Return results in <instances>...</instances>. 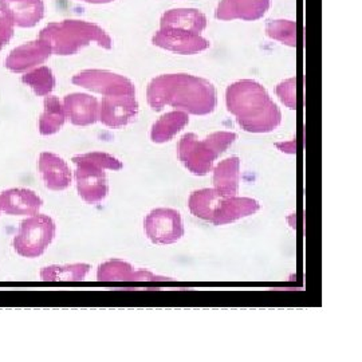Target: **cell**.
Instances as JSON below:
<instances>
[{"label":"cell","instance_id":"1","mask_svg":"<svg viewBox=\"0 0 362 362\" xmlns=\"http://www.w3.org/2000/svg\"><path fill=\"white\" fill-rule=\"evenodd\" d=\"M146 101L153 112L170 106L194 116H207L218 106L215 86L206 78L191 74H163L146 88Z\"/></svg>","mask_w":362,"mask_h":362},{"label":"cell","instance_id":"2","mask_svg":"<svg viewBox=\"0 0 362 362\" xmlns=\"http://www.w3.org/2000/svg\"><path fill=\"white\" fill-rule=\"evenodd\" d=\"M227 110L248 133H270L282 122L278 105L262 83L254 79H240L226 91Z\"/></svg>","mask_w":362,"mask_h":362},{"label":"cell","instance_id":"3","mask_svg":"<svg viewBox=\"0 0 362 362\" xmlns=\"http://www.w3.org/2000/svg\"><path fill=\"white\" fill-rule=\"evenodd\" d=\"M39 38L49 42L52 54L61 57L74 55L91 43L104 50H110L113 46V40L103 27L81 19L50 23L39 33Z\"/></svg>","mask_w":362,"mask_h":362},{"label":"cell","instance_id":"4","mask_svg":"<svg viewBox=\"0 0 362 362\" xmlns=\"http://www.w3.org/2000/svg\"><path fill=\"white\" fill-rule=\"evenodd\" d=\"M188 208L199 219L214 226H224L257 214L260 204L255 199L223 196L214 188H206L191 194Z\"/></svg>","mask_w":362,"mask_h":362},{"label":"cell","instance_id":"5","mask_svg":"<svg viewBox=\"0 0 362 362\" xmlns=\"http://www.w3.org/2000/svg\"><path fill=\"white\" fill-rule=\"evenodd\" d=\"M74 179L81 199L88 204H98L109 194L105 170H119L122 163L115 156L104 152H89L74 156Z\"/></svg>","mask_w":362,"mask_h":362},{"label":"cell","instance_id":"6","mask_svg":"<svg viewBox=\"0 0 362 362\" xmlns=\"http://www.w3.org/2000/svg\"><path fill=\"white\" fill-rule=\"evenodd\" d=\"M238 139L233 132H215L200 140L194 133H187L177 143L181 164L196 176H206L214 168L215 160Z\"/></svg>","mask_w":362,"mask_h":362},{"label":"cell","instance_id":"7","mask_svg":"<svg viewBox=\"0 0 362 362\" xmlns=\"http://www.w3.org/2000/svg\"><path fill=\"white\" fill-rule=\"evenodd\" d=\"M55 233V221L49 215L38 212L21 223L19 231L13 238V250L23 258H39L52 245Z\"/></svg>","mask_w":362,"mask_h":362},{"label":"cell","instance_id":"8","mask_svg":"<svg viewBox=\"0 0 362 362\" xmlns=\"http://www.w3.org/2000/svg\"><path fill=\"white\" fill-rule=\"evenodd\" d=\"M71 82L76 86L98 93L104 97L136 95V86L129 78L124 77L121 74H117L109 70H98V69L82 70L71 78Z\"/></svg>","mask_w":362,"mask_h":362},{"label":"cell","instance_id":"9","mask_svg":"<svg viewBox=\"0 0 362 362\" xmlns=\"http://www.w3.org/2000/svg\"><path fill=\"white\" fill-rule=\"evenodd\" d=\"M144 230L155 245H173L184 236V226L179 211L173 208H156L144 220Z\"/></svg>","mask_w":362,"mask_h":362},{"label":"cell","instance_id":"10","mask_svg":"<svg viewBox=\"0 0 362 362\" xmlns=\"http://www.w3.org/2000/svg\"><path fill=\"white\" fill-rule=\"evenodd\" d=\"M152 43L167 52L181 55H194L206 52L211 43L202 34H196L179 28H158L152 37Z\"/></svg>","mask_w":362,"mask_h":362},{"label":"cell","instance_id":"11","mask_svg":"<svg viewBox=\"0 0 362 362\" xmlns=\"http://www.w3.org/2000/svg\"><path fill=\"white\" fill-rule=\"evenodd\" d=\"M52 46L45 39L30 40L22 46H18L6 58L4 65L13 73H27L38 66L47 62L52 57Z\"/></svg>","mask_w":362,"mask_h":362},{"label":"cell","instance_id":"12","mask_svg":"<svg viewBox=\"0 0 362 362\" xmlns=\"http://www.w3.org/2000/svg\"><path fill=\"white\" fill-rule=\"evenodd\" d=\"M139 115L136 95H110L100 103V121L107 128H124Z\"/></svg>","mask_w":362,"mask_h":362},{"label":"cell","instance_id":"13","mask_svg":"<svg viewBox=\"0 0 362 362\" xmlns=\"http://www.w3.org/2000/svg\"><path fill=\"white\" fill-rule=\"evenodd\" d=\"M272 8V0H220L215 11L219 21H246L262 19Z\"/></svg>","mask_w":362,"mask_h":362},{"label":"cell","instance_id":"14","mask_svg":"<svg viewBox=\"0 0 362 362\" xmlns=\"http://www.w3.org/2000/svg\"><path fill=\"white\" fill-rule=\"evenodd\" d=\"M0 11L13 26L31 28L45 18L43 0H0Z\"/></svg>","mask_w":362,"mask_h":362},{"label":"cell","instance_id":"15","mask_svg":"<svg viewBox=\"0 0 362 362\" xmlns=\"http://www.w3.org/2000/svg\"><path fill=\"white\" fill-rule=\"evenodd\" d=\"M97 279L100 282H164L170 278L156 275L152 272L141 270L134 272V267L124 260L112 259L98 267Z\"/></svg>","mask_w":362,"mask_h":362},{"label":"cell","instance_id":"16","mask_svg":"<svg viewBox=\"0 0 362 362\" xmlns=\"http://www.w3.org/2000/svg\"><path fill=\"white\" fill-rule=\"evenodd\" d=\"M66 118L76 127H89L100 121V103L85 93H71L64 98Z\"/></svg>","mask_w":362,"mask_h":362},{"label":"cell","instance_id":"17","mask_svg":"<svg viewBox=\"0 0 362 362\" xmlns=\"http://www.w3.org/2000/svg\"><path fill=\"white\" fill-rule=\"evenodd\" d=\"M43 200L31 189L11 188L0 192V212L13 216H33L38 214Z\"/></svg>","mask_w":362,"mask_h":362},{"label":"cell","instance_id":"18","mask_svg":"<svg viewBox=\"0 0 362 362\" xmlns=\"http://www.w3.org/2000/svg\"><path fill=\"white\" fill-rule=\"evenodd\" d=\"M38 170L50 191H65L73 181L71 169L65 160L52 152H43L39 155Z\"/></svg>","mask_w":362,"mask_h":362},{"label":"cell","instance_id":"19","mask_svg":"<svg viewBox=\"0 0 362 362\" xmlns=\"http://www.w3.org/2000/svg\"><path fill=\"white\" fill-rule=\"evenodd\" d=\"M207 25L206 15L197 8H173L160 19V28H179L196 34H202Z\"/></svg>","mask_w":362,"mask_h":362},{"label":"cell","instance_id":"20","mask_svg":"<svg viewBox=\"0 0 362 362\" xmlns=\"http://www.w3.org/2000/svg\"><path fill=\"white\" fill-rule=\"evenodd\" d=\"M239 157H228L214 169V189L223 196H236L239 189Z\"/></svg>","mask_w":362,"mask_h":362},{"label":"cell","instance_id":"21","mask_svg":"<svg viewBox=\"0 0 362 362\" xmlns=\"http://www.w3.org/2000/svg\"><path fill=\"white\" fill-rule=\"evenodd\" d=\"M189 122V115L182 110H173L160 117L151 129V140L155 144L169 143Z\"/></svg>","mask_w":362,"mask_h":362},{"label":"cell","instance_id":"22","mask_svg":"<svg viewBox=\"0 0 362 362\" xmlns=\"http://www.w3.org/2000/svg\"><path fill=\"white\" fill-rule=\"evenodd\" d=\"M66 113L64 104L58 97L47 95L43 101V112L39 117V133L42 136H52L65 125Z\"/></svg>","mask_w":362,"mask_h":362},{"label":"cell","instance_id":"23","mask_svg":"<svg viewBox=\"0 0 362 362\" xmlns=\"http://www.w3.org/2000/svg\"><path fill=\"white\" fill-rule=\"evenodd\" d=\"M90 264L73 263V264H54L43 267L40 279L45 282H79L90 272Z\"/></svg>","mask_w":362,"mask_h":362},{"label":"cell","instance_id":"24","mask_svg":"<svg viewBox=\"0 0 362 362\" xmlns=\"http://www.w3.org/2000/svg\"><path fill=\"white\" fill-rule=\"evenodd\" d=\"M22 82L34 91L39 97H47L55 89L57 79L54 77L52 69L49 66H38L26 74H23Z\"/></svg>","mask_w":362,"mask_h":362},{"label":"cell","instance_id":"25","mask_svg":"<svg viewBox=\"0 0 362 362\" xmlns=\"http://www.w3.org/2000/svg\"><path fill=\"white\" fill-rule=\"evenodd\" d=\"M266 35L288 47H297V23L288 19H274L266 25Z\"/></svg>","mask_w":362,"mask_h":362},{"label":"cell","instance_id":"26","mask_svg":"<svg viewBox=\"0 0 362 362\" xmlns=\"http://www.w3.org/2000/svg\"><path fill=\"white\" fill-rule=\"evenodd\" d=\"M275 94L288 109H297V78H288L275 88Z\"/></svg>","mask_w":362,"mask_h":362},{"label":"cell","instance_id":"27","mask_svg":"<svg viewBox=\"0 0 362 362\" xmlns=\"http://www.w3.org/2000/svg\"><path fill=\"white\" fill-rule=\"evenodd\" d=\"M13 37V23L0 11V50H3Z\"/></svg>","mask_w":362,"mask_h":362},{"label":"cell","instance_id":"28","mask_svg":"<svg viewBox=\"0 0 362 362\" xmlns=\"http://www.w3.org/2000/svg\"><path fill=\"white\" fill-rule=\"evenodd\" d=\"M275 146L279 149V151H282V152H285V153H288V155H296V151H297V141L296 140H291V141H286V143H276L275 144Z\"/></svg>","mask_w":362,"mask_h":362},{"label":"cell","instance_id":"29","mask_svg":"<svg viewBox=\"0 0 362 362\" xmlns=\"http://www.w3.org/2000/svg\"><path fill=\"white\" fill-rule=\"evenodd\" d=\"M83 3H89V4H107V3H113L116 0H79Z\"/></svg>","mask_w":362,"mask_h":362}]
</instances>
